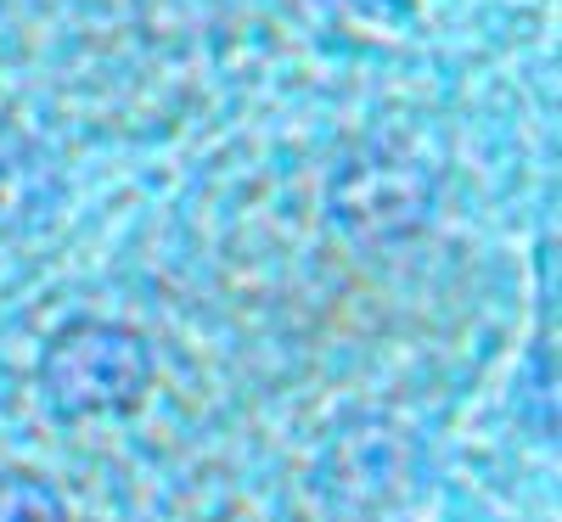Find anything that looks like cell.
Returning <instances> with one entry per match:
<instances>
[{"mask_svg": "<svg viewBox=\"0 0 562 522\" xmlns=\"http://www.w3.org/2000/svg\"><path fill=\"white\" fill-rule=\"evenodd\" d=\"M153 376V360L140 338L119 326H68L52 338L40 360V383L63 416H102L130 410Z\"/></svg>", "mask_w": 562, "mask_h": 522, "instance_id": "1", "label": "cell"}, {"mask_svg": "<svg viewBox=\"0 0 562 522\" xmlns=\"http://www.w3.org/2000/svg\"><path fill=\"white\" fill-rule=\"evenodd\" d=\"M0 522H68L63 500L40 478H0Z\"/></svg>", "mask_w": 562, "mask_h": 522, "instance_id": "2", "label": "cell"}]
</instances>
